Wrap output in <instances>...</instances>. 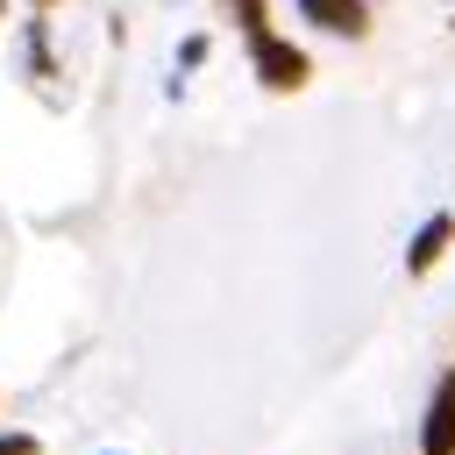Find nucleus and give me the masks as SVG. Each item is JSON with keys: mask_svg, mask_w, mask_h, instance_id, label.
<instances>
[{"mask_svg": "<svg viewBox=\"0 0 455 455\" xmlns=\"http://www.w3.org/2000/svg\"><path fill=\"white\" fill-rule=\"evenodd\" d=\"M256 78H263L270 92H291V85H306V57H299L291 43H277V36H263V43H256Z\"/></svg>", "mask_w": 455, "mask_h": 455, "instance_id": "nucleus-1", "label": "nucleus"}, {"mask_svg": "<svg viewBox=\"0 0 455 455\" xmlns=\"http://www.w3.org/2000/svg\"><path fill=\"white\" fill-rule=\"evenodd\" d=\"M419 455H455V377L434 384V405H427V427H419Z\"/></svg>", "mask_w": 455, "mask_h": 455, "instance_id": "nucleus-2", "label": "nucleus"}, {"mask_svg": "<svg viewBox=\"0 0 455 455\" xmlns=\"http://www.w3.org/2000/svg\"><path fill=\"white\" fill-rule=\"evenodd\" d=\"M299 7H306V21H320L334 36H363L370 28V7L363 0H299Z\"/></svg>", "mask_w": 455, "mask_h": 455, "instance_id": "nucleus-3", "label": "nucleus"}, {"mask_svg": "<svg viewBox=\"0 0 455 455\" xmlns=\"http://www.w3.org/2000/svg\"><path fill=\"white\" fill-rule=\"evenodd\" d=\"M448 242H455V220H448V213H434V220L412 235V256H405V270H412V277H427V270H434V256H441Z\"/></svg>", "mask_w": 455, "mask_h": 455, "instance_id": "nucleus-4", "label": "nucleus"}, {"mask_svg": "<svg viewBox=\"0 0 455 455\" xmlns=\"http://www.w3.org/2000/svg\"><path fill=\"white\" fill-rule=\"evenodd\" d=\"M0 455H43L36 434H0Z\"/></svg>", "mask_w": 455, "mask_h": 455, "instance_id": "nucleus-5", "label": "nucleus"}]
</instances>
